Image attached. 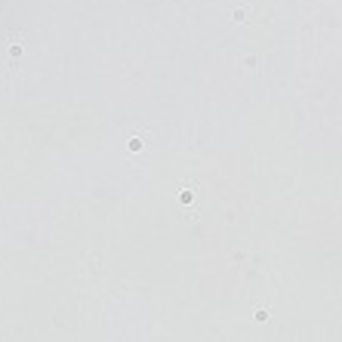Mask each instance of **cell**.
<instances>
[{
  "label": "cell",
  "instance_id": "obj_1",
  "mask_svg": "<svg viewBox=\"0 0 342 342\" xmlns=\"http://www.w3.org/2000/svg\"><path fill=\"white\" fill-rule=\"evenodd\" d=\"M19 56H22V43H19V40H9V47H6V59H9V62H19Z\"/></svg>",
  "mask_w": 342,
  "mask_h": 342
}]
</instances>
